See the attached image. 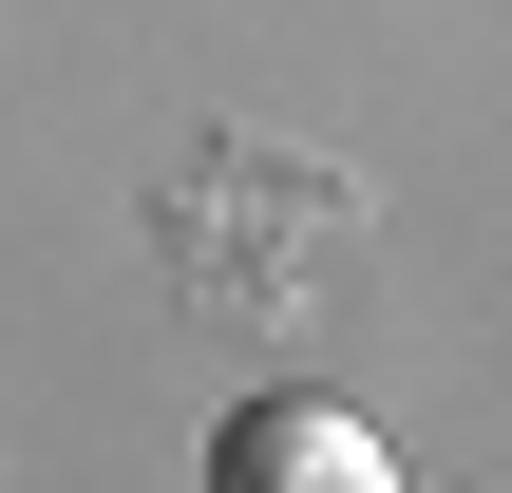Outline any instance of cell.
I'll return each mask as SVG.
<instances>
[{"label":"cell","instance_id":"obj_1","mask_svg":"<svg viewBox=\"0 0 512 493\" xmlns=\"http://www.w3.org/2000/svg\"><path fill=\"white\" fill-rule=\"evenodd\" d=\"M209 493H399V456H380V418H361V399H304V380H266V399H228Z\"/></svg>","mask_w":512,"mask_h":493}]
</instances>
